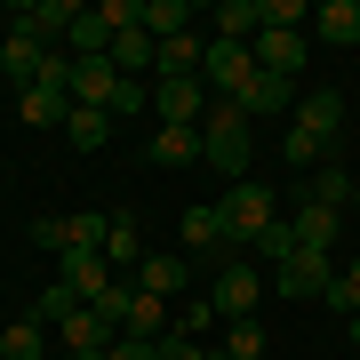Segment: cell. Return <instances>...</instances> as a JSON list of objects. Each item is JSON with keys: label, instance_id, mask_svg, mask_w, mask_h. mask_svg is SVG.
<instances>
[{"label": "cell", "instance_id": "33", "mask_svg": "<svg viewBox=\"0 0 360 360\" xmlns=\"http://www.w3.org/2000/svg\"><path fill=\"white\" fill-rule=\"evenodd\" d=\"M160 360H208V352L193 345V336H176V328H168V336H160Z\"/></svg>", "mask_w": 360, "mask_h": 360}, {"label": "cell", "instance_id": "39", "mask_svg": "<svg viewBox=\"0 0 360 360\" xmlns=\"http://www.w3.org/2000/svg\"><path fill=\"white\" fill-rule=\"evenodd\" d=\"M8 16H16V8H0V25H8Z\"/></svg>", "mask_w": 360, "mask_h": 360}, {"label": "cell", "instance_id": "18", "mask_svg": "<svg viewBox=\"0 0 360 360\" xmlns=\"http://www.w3.org/2000/svg\"><path fill=\"white\" fill-rule=\"evenodd\" d=\"M120 336H144V345H160V336H168V304H160V296H129V321H120Z\"/></svg>", "mask_w": 360, "mask_h": 360}, {"label": "cell", "instance_id": "11", "mask_svg": "<svg viewBox=\"0 0 360 360\" xmlns=\"http://www.w3.org/2000/svg\"><path fill=\"white\" fill-rule=\"evenodd\" d=\"M56 336H65V352H112V345H120V328L104 321L96 304H80V312H72V321L56 328Z\"/></svg>", "mask_w": 360, "mask_h": 360}, {"label": "cell", "instance_id": "4", "mask_svg": "<svg viewBox=\"0 0 360 360\" xmlns=\"http://www.w3.org/2000/svg\"><path fill=\"white\" fill-rule=\"evenodd\" d=\"M328 281H336V257H328V248H296L288 264L264 272V288L288 296V304H296V296H328Z\"/></svg>", "mask_w": 360, "mask_h": 360}, {"label": "cell", "instance_id": "41", "mask_svg": "<svg viewBox=\"0 0 360 360\" xmlns=\"http://www.w3.org/2000/svg\"><path fill=\"white\" fill-rule=\"evenodd\" d=\"M208 360H217V352H208Z\"/></svg>", "mask_w": 360, "mask_h": 360}, {"label": "cell", "instance_id": "28", "mask_svg": "<svg viewBox=\"0 0 360 360\" xmlns=\"http://www.w3.org/2000/svg\"><path fill=\"white\" fill-rule=\"evenodd\" d=\"M281 153H288V168H304V176H312V168H328V160H336L328 144H321V136H304V129H288V144H281Z\"/></svg>", "mask_w": 360, "mask_h": 360}, {"label": "cell", "instance_id": "8", "mask_svg": "<svg viewBox=\"0 0 360 360\" xmlns=\"http://www.w3.org/2000/svg\"><path fill=\"white\" fill-rule=\"evenodd\" d=\"M288 129L321 136L328 153H336V144H345V96H336V89H304V96H296V120H288Z\"/></svg>", "mask_w": 360, "mask_h": 360}, {"label": "cell", "instance_id": "24", "mask_svg": "<svg viewBox=\"0 0 360 360\" xmlns=\"http://www.w3.org/2000/svg\"><path fill=\"white\" fill-rule=\"evenodd\" d=\"M312 200H321V208H345V200H352V168H345V160L312 168Z\"/></svg>", "mask_w": 360, "mask_h": 360}, {"label": "cell", "instance_id": "23", "mask_svg": "<svg viewBox=\"0 0 360 360\" xmlns=\"http://www.w3.org/2000/svg\"><path fill=\"white\" fill-rule=\"evenodd\" d=\"M153 160H160V168L200 160V129H160V136H153Z\"/></svg>", "mask_w": 360, "mask_h": 360}, {"label": "cell", "instance_id": "32", "mask_svg": "<svg viewBox=\"0 0 360 360\" xmlns=\"http://www.w3.org/2000/svg\"><path fill=\"white\" fill-rule=\"evenodd\" d=\"M264 25H272V32H304L312 8H304V0H264Z\"/></svg>", "mask_w": 360, "mask_h": 360}, {"label": "cell", "instance_id": "17", "mask_svg": "<svg viewBox=\"0 0 360 360\" xmlns=\"http://www.w3.org/2000/svg\"><path fill=\"white\" fill-rule=\"evenodd\" d=\"M312 32H321L328 49H352V40H360V8H352V0H328V8H312Z\"/></svg>", "mask_w": 360, "mask_h": 360}, {"label": "cell", "instance_id": "21", "mask_svg": "<svg viewBox=\"0 0 360 360\" xmlns=\"http://www.w3.org/2000/svg\"><path fill=\"white\" fill-rule=\"evenodd\" d=\"M72 312H80V296H72L65 281H49V288H40V304L25 312V321H40V328H65V321H72Z\"/></svg>", "mask_w": 360, "mask_h": 360}, {"label": "cell", "instance_id": "20", "mask_svg": "<svg viewBox=\"0 0 360 360\" xmlns=\"http://www.w3.org/2000/svg\"><path fill=\"white\" fill-rule=\"evenodd\" d=\"M144 257H153V248H144V232H136V217H112V240H104V264H144Z\"/></svg>", "mask_w": 360, "mask_h": 360}, {"label": "cell", "instance_id": "19", "mask_svg": "<svg viewBox=\"0 0 360 360\" xmlns=\"http://www.w3.org/2000/svg\"><path fill=\"white\" fill-rule=\"evenodd\" d=\"M153 56H160V40H153V32H144V25L112 40V72H120V80H136L144 65H153Z\"/></svg>", "mask_w": 360, "mask_h": 360}, {"label": "cell", "instance_id": "22", "mask_svg": "<svg viewBox=\"0 0 360 360\" xmlns=\"http://www.w3.org/2000/svg\"><path fill=\"white\" fill-rule=\"evenodd\" d=\"M217 25H224V40H257L264 32V0H224Z\"/></svg>", "mask_w": 360, "mask_h": 360}, {"label": "cell", "instance_id": "26", "mask_svg": "<svg viewBox=\"0 0 360 360\" xmlns=\"http://www.w3.org/2000/svg\"><path fill=\"white\" fill-rule=\"evenodd\" d=\"M264 345H272V336H264L257 321H232V336L217 345V360H264Z\"/></svg>", "mask_w": 360, "mask_h": 360}, {"label": "cell", "instance_id": "31", "mask_svg": "<svg viewBox=\"0 0 360 360\" xmlns=\"http://www.w3.org/2000/svg\"><path fill=\"white\" fill-rule=\"evenodd\" d=\"M112 240V217H104V208H80L72 217V248H104Z\"/></svg>", "mask_w": 360, "mask_h": 360}, {"label": "cell", "instance_id": "3", "mask_svg": "<svg viewBox=\"0 0 360 360\" xmlns=\"http://www.w3.org/2000/svg\"><path fill=\"white\" fill-rule=\"evenodd\" d=\"M248 80H257V49L248 40H208V56H200V89L217 96V104H240L248 96Z\"/></svg>", "mask_w": 360, "mask_h": 360}, {"label": "cell", "instance_id": "35", "mask_svg": "<svg viewBox=\"0 0 360 360\" xmlns=\"http://www.w3.org/2000/svg\"><path fill=\"white\" fill-rule=\"evenodd\" d=\"M208 321H217V304H208V296H200V304H184V328H176V336H200Z\"/></svg>", "mask_w": 360, "mask_h": 360}, {"label": "cell", "instance_id": "6", "mask_svg": "<svg viewBox=\"0 0 360 360\" xmlns=\"http://www.w3.org/2000/svg\"><path fill=\"white\" fill-rule=\"evenodd\" d=\"M232 257H240V248L224 240V217H217V208H208V200L184 208V264H217V272H224Z\"/></svg>", "mask_w": 360, "mask_h": 360}, {"label": "cell", "instance_id": "1", "mask_svg": "<svg viewBox=\"0 0 360 360\" xmlns=\"http://www.w3.org/2000/svg\"><path fill=\"white\" fill-rule=\"evenodd\" d=\"M217 217H224V240L232 248H257L272 224H281V193L257 176H240V184H224V200H217Z\"/></svg>", "mask_w": 360, "mask_h": 360}, {"label": "cell", "instance_id": "14", "mask_svg": "<svg viewBox=\"0 0 360 360\" xmlns=\"http://www.w3.org/2000/svg\"><path fill=\"white\" fill-rule=\"evenodd\" d=\"M184 281H193V264H184V257H160V248L136 264V288L160 296V304H168V296H184Z\"/></svg>", "mask_w": 360, "mask_h": 360}, {"label": "cell", "instance_id": "29", "mask_svg": "<svg viewBox=\"0 0 360 360\" xmlns=\"http://www.w3.org/2000/svg\"><path fill=\"white\" fill-rule=\"evenodd\" d=\"M0 360H40V321H16V328H0Z\"/></svg>", "mask_w": 360, "mask_h": 360}, {"label": "cell", "instance_id": "15", "mask_svg": "<svg viewBox=\"0 0 360 360\" xmlns=\"http://www.w3.org/2000/svg\"><path fill=\"white\" fill-rule=\"evenodd\" d=\"M336 217H345V208H321V200H304V208L288 217L296 248H328V257H336Z\"/></svg>", "mask_w": 360, "mask_h": 360}, {"label": "cell", "instance_id": "10", "mask_svg": "<svg viewBox=\"0 0 360 360\" xmlns=\"http://www.w3.org/2000/svg\"><path fill=\"white\" fill-rule=\"evenodd\" d=\"M248 49H257V72H281V80L304 72V32H272V25H264Z\"/></svg>", "mask_w": 360, "mask_h": 360}, {"label": "cell", "instance_id": "9", "mask_svg": "<svg viewBox=\"0 0 360 360\" xmlns=\"http://www.w3.org/2000/svg\"><path fill=\"white\" fill-rule=\"evenodd\" d=\"M56 264H65V288L80 296V304H96V296L112 288V264H104V248H65Z\"/></svg>", "mask_w": 360, "mask_h": 360}, {"label": "cell", "instance_id": "38", "mask_svg": "<svg viewBox=\"0 0 360 360\" xmlns=\"http://www.w3.org/2000/svg\"><path fill=\"white\" fill-rule=\"evenodd\" d=\"M352 345H360V312H352Z\"/></svg>", "mask_w": 360, "mask_h": 360}, {"label": "cell", "instance_id": "27", "mask_svg": "<svg viewBox=\"0 0 360 360\" xmlns=\"http://www.w3.org/2000/svg\"><path fill=\"white\" fill-rule=\"evenodd\" d=\"M184 25H193V8H184V0H144V32H153V40L184 32Z\"/></svg>", "mask_w": 360, "mask_h": 360}, {"label": "cell", "instance_id": "2", "mask_svg": "<svg viewBox=\"0 0 360 360\" xmlns=\"http://www.w3.org/2000/svg\"><path fill=\"white\" fill-rule=\"evenodd\" d=\"M200 160L217 168L224 184L248 176V112H240V104H208V112H200Z\"/></svg>", "mask_w": 360, "mask_h": 360}, {"label": "cell", "instance_id": "34", "mask_svg": "<svg viewBox=\"0 0 360 360\" xmlns=\"http://www.w3.org/2000/svg\"><path fill=\"white\" fill-rule=\"evenodd\" d=\"M104 360H160V345H144V336H120V345L104 352Z\"/></svg>", "mask_w": 360, "mask_h": 360}, {"label": "cell", "instance_id": "30", "mask_svg": "<svg viewBox=\"0 0 360 360\" xmlns=\"http://www.w3.org/2000/svg\"><path fill=\"white\" fill-rule=\"evenodd\" d=\"M32 248L65 257V248H72V217H32Z\"/></svg>", "mask_w": 360, "mask_h": 360}, {"label": "cell", "instance_id": "7", "mask_svg": "<svg viewBox=\"0 0 360 360\" xmlns=\"http://www.w3.org/2000/svg\"><path fill=\"white\" fill-rule=\"evenodd\" d=\"M208 96L200 80H153V112H160V129H200V112H208Z\"/></svg>", "mask_w": 360, "mask_h": 360}, {"label": "cell", "instance_id": "40", "mask_svg": "<svg viewBox=\"0 0 360 360\" xmlns=\"http://www.w3.org/2000/svg\"><path fill=\"white\" fill-rule=\"evenodd\" d=\"M0 176H8V160H0Z\"/></svg>", "mask_w": 360, "mask_h": 360}, {"label": "cell", "instance_id": "5", "mask_svg": "<svg viewBox=\"0 0 360 360\" xmlns=\"http://www.w3.org/2000/svg\"><path fill=\"white\" fill-rule=\"evenodd\" d=\"M257 296H264V264L232 257L217 272V288H208V304H217V321H257Z\"/></svg>", "mask_w": 360, "mask_h": 360}, {"label": "cell", "instance_id": "16", "mask_svg": "<svg viewBox=\"0 0 360 360\" xmlns=\"http://www.w3.org/2000/svg\"><path fill=\"white\" fill-rule=\"evenodd\" d=\"M288 104H296V80H281V72H257V80H248V96H240V112L257 120V112H288Z\"/></svg>", "mask_w": 360, "mask_h": 360}, {"label": "cell", "instance_id": "37", "mask_svg": "<svg viewBox=\"0 0 360 360\" xmlns=\"http://www.w3.org/2000/svg\"><path fill=\"white\" fill-rule=\"evenodd\" d=\"M65 360H104V352H65Z\"/></svg>", "mask_w": 360, "mask_h": 360}, {"label": "cell", "instance_id": "25", "mask_svg": "<svg viewBox=\"0 0 360 360\" xmlns=\"http://www.w3.org/2000/svg\"><path fill=\"white\" fill-rule=\"evenodd\" d=\"M65 136L80 144V153H96V144L112 136V112H89V104H72V120H65Z\"/></svg>", "mask_w": 360, "mask_h": 360}, {"label": "cell", "instance_id": "12", "mask_svg": "<svg viewBox=\"0 0 360 360\" xmlns=\"http://www.w3.org/2000/svg\"><path fill=\"white\" fill-rule=\"evenodd\" d=\"M80 8H89V0H32V8H16V25H25L32 40H56V32L80 25Z\"/></svg>", "mask_w": 360, "mask_h": 360}, {"label": "cell", "instance_id": "13", "mask_svg": "<svg viewBox=\"0 0 360 360\" xmlns=\"http://www.w3.org/2000/svg\"><path fill=\"white\" fill-rule=\"evenodd\" d=\"M40 65H49V40H32L25 25H8V40H0V72H16V80L32 89V80H40Z\"/></svg>", "mask_w": 360, "mask_h": 360}, {"label": "cell", "instance_id": "36", "mask_svg": "<svg viewBox=\"0 0 360 360\" xmlns=\"http://www.w3.org/2000/svg\"><path fill=\"white\" fill-rule=\"evenodd\" d=\"M345 208H360V176H352V200H345Z\"/></svg>", "mask_w": 360, "mask_h": 360}]
</instances>
